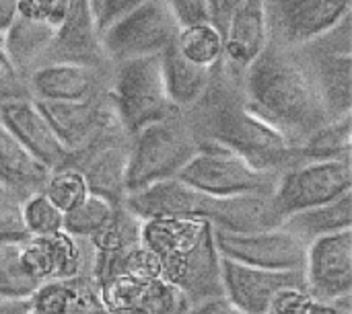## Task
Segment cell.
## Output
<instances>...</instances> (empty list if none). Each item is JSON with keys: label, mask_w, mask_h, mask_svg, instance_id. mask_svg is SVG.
I'll use <instances>...</instances> for the list:
<instances>
[{"label": "cell", "mask_w": 352, "mask_h": 314, "mask_svg": "<svg viewBox=\"0 0 352 314\" xmlns=\"http://www.w3.org/2000/svg\"><path fill=\"white\" fill-rule=\"evenodd\" d=\"M268 25L264 0H245L223 29V60L225 72L241 80L243 72L268 47Z\"/></svg>", "instance_id": "obj_21"}, {"label": "cell", "mask_w": 352, "mask_h": 314, "mask_svg": "<svg viewBox=\"0 0 352 314\" xmlns=\"http://www.w3.org/2000/svg\"><path fill=\"white\" fill-rule=\"evenodd\" d=\"M107 314H186L192 306L163 276L113 274L97 282Z\"/></svg>", "instance_id": "obj_12"}, {"label": "cell", "mask_w": 352, "mask_h": 314, "mask_svg": "<svg viewBox=\"0 0 352 314\" xmlns=\"http://www.w3.org/2000/svg\"><path fill=\"white\" fill-rule=\"evenodd\" d=\"M21 243H0V300H29L39 288L31 280L19 257Z\"/></svg>", "instance_id": "obj_33"}, {"label": "cell", "mask_w": 352, "mask_h": 314, "mask_svg": "<svg viewBox=\"0 0 352 314\" xmlns=\"http://www.w3.org/2000/svg\"><path fill=\"white\" fill-rule=\"evenodd\" d=\"M19 2L21 0H0V37L19 16Z\"/></svg>", "instance_id": "obj_43"}, {"label": "cell", "mask_w": 352, "mask_h": 314, "mask_svg": "<svg viewBox=\"0 0 352 314\" xmlns=\"http://www.w3.org/2000/svg\"><path fill=\"white\" fill-rule=\"evenodd\" d=\"M43 62H82L109 66L101 47V31L91 0H70L56 27L54 41Z\"/></svg>", "instance_id": "obj_20"}, {"label": "cell", "mask_w": 352, "mask_h": 314, "mask_svg": "<svg viewBox=\"0 0 352 314\" xmlns=\"http://www.w3.org/2000/svg\"><path fill=\"white\" fill-rule=\"evenodd\" d=\"M109 66L82 62H43L27 74V90L33 101L70 103L97 99L107 93Z\"/></svg>", "instance_id": "obj_14"}, {"label": "cell", "mask_w": 352, "mask_h": 314, "mask_svg": "<svg viewBox=\"0 0 352 314\" xmlns=\"http://www.w3.org/2000/svg\"><path fill=\"white\" fill-rule=\"evenodd\" d=\"M186 115L200 142L223 144L262 171L283 173L297 165L295 148L274 125L250 109L241 80L229 76L221 62L212 68L204 97Z\"/></svg>", "instance_id": "obj_1"}, {"label": "cell", "mask_w": 352, "mask_h": 314, "mask_svg": "<svg viewBox=\"0 0 352 314\" xmlns=\"http://www.w3.org/2000/svg\"><path fill=\"white\" fill-rule=\"evenodd\" d=\"M142 245L157 257L161 276L182 290L190 306L223 298L221 253L214 226L200 218H146Z\"/></svg>", "instance_id": "obj_3"}, {"label": "cell", "mask_w": 352, "mask_h": 314, "mask_svg": "<svg viewBox=\"0 0 352 314\" xmlns=\"http://www.w3.org/2000/svg\"><path fill=\"white\" fill-rule=\"evenodd\" d=\"M161 74L165 82V93L171 101V105L186 113L190 111L206 93L212 76V68H202L192 62H188L175 47H167L161 56Z\"/></svg>", "instance_id": "obj_24"}, {"label": "cell", "mask_w": 352, "mask_h": 314, "mask_svg": "<svg viewBox=\"0 0 352 314\" xmlns=\"http://www.w3.org/2000/svg\"><path fill=\"white\" fill-rule=\"evenodd\" d=\"M303 276L305 288L314 300L351 298L352 228L307 243Z\"/></svg>", "instance_id": "obj_16"}, {"label": "cell", "mask_w": 352, "mask_h": 314, "mask_svg": "<svg viewBox=\"0 0 352 314\" xmlns=\"http://www.w3.org/2000/svg\"><path fill=\"white\" fill-rule=\"evenodd\" d=\"M0 121L50 171L70 160L68 148L58 138L39 103L31 97L0 103Z\"/></svg>", "instance_id": "obj_18"}, {"label": "cell", "mask_w": 352, "mask_h": 314, "mask_svg": "<svg viewBox=\"0 0 352 314\" xmlns=\"http://www.w3.org/2000/svg\"><path fill=\"white\" fill-rule=\"evenodd\" d=\"M243 97L254 113L297 146L328 119L309 66L299 49L268 43L241 76Z\"/></svg>", "instance_id": "obj_2"}, {"label": "cell", "mask_w": 352, "mask_h": 314, "mask_svg": "<svg viewBox=\"0 0 352 314\" xmlns=\"http://www.w3.org/2000/svg\"><path fill=\"white\" fill-rule=\"evenodd\" d=\"M280 173L262 171L245 160L235 150L217 144L200 142L198 152L179 171L177 179L212 195H272Z\"/></svg>", "instance_id": "obj_7"}, {"label": "cell", "mask_w": 352, "mask_h": 314, "mask_svg": "<svg viewBox=\"0 0 352 314\" xmlns=\"http://www.w3.org/2000/svg\"><path fill=\"white\" fill-rule=\"evenodd\" d=\"M175 47L188 62L214 68L223 60V33L210 21L188 25L179 29Z\"/></svg>", "instance_id": "obj_30"}, {"label": "cell", "mask_w": 352, "mask_h": 314, "mask_svg": "<svg viewBox=\"0 0 352 314\" xmlns=\"http://www.w3.org/2000/svg\"><path fill=\"white\" fill-rule=\"evenodd\" d=\"M171 8L179 27L206 23L210 21V4L208 0H165Z\"/></svg>", "instance_id": "obj_39"}, {"label": "cell", "mask_w": 352, "mask_h": 314, "mask_svg": "<svg viewBox=\"0 0 352 314\" xmlns=\"http://www.w3.org/2000/svg\"><path fill=\"white\" fill-rule=\"evenodd\" d=\"M311 302L314 298L305 286H285L272 296L266 314H307Z\"/></svg>", "instance_id": "obj_37"}, {"label": "cell", "mask_w": 352, "mask_h": 314, "mask_svg": "<svg viewBox=\"0 0 352 314\" xmlns=\"http://www.w3.org/2000/svg\"><path fill=\"white\" fill-rule=\"evenodd\" d=\"M29 306L35 314H107L99 286L89 274L39 284Z\"/></svg>", "instance_id": "obj_23"}, {"label": "cell", "mask_w": 352, "mask_h": 314, "mask_svg": "<svg viewBox=\"0 0 352 314\" xmlns=\"http://www.w3.org/2000/svg\"><path fill=\"white\" fill-rule=\"evenodd\" d=\"M0 314H35L29 300H0Z\"/></svg>", "instance_id": "obj_44"}, {"label": "cell", "mask_w": 352, "mask_h": 314, "mask_svg": "<svg viewBox=\"0 0 352 314\" xmlns=\"http://www.w3.org/2000/svg\"><path fill=\"white\" fill-rule=\"evenodd\" d=\"M268 39L299 49L352 14V0H264Z\"/></svg>", "instance_id": "obj_11"}, {"label": "cell", "mask_w": 352, "mask_h": 314, "mask_svg": "<svg viewBox=\"0 0 352 314\" xmlns=\"http://www.w3.org/2000/svg\"><path fill=\"white\" fill-rule=\"evenodd\" d=\"M328 119L352 115V51L328 49L318 43L299 47Z\"/></svg>", "instance_id": "obj_22"}, {"label": "cell", "mask_w": 352, "mask_h": 314, "mask_svg": "<svg viewBox=\"0 0 352 314\" xmlns=\"http://www.w3.org/2000/svg\"><path fill=\"white\" fill-rule=\"evenodd\" d=\"M91 2H93V10L97 16L99 31H103L116 19H120L122 14L130 12L132 8H136L148 0H91Z\"/></svg>", "instance_id": "obj_40"}, {"label": "cell", "mask_w": 352, "mask_h": 314, "mask_svg": "<svg viewBox=\"0 0 352 314\" xmlns=\"http://www.w3.org/2000/svg\"><path fill=\"white\" fill-rule=\"evenodd\" d=\"M349 191H352L351 158H322L285 169L270 200L285 220L289 214L334 202Z\"/></svg>", "instance_id": "obj_9"}, {"label": "cell", "mask_w": 352, "mask_h": 314, "mask_svg": "<svg viewBox=\"0 0 352 314\" xmlns=\"http://www.w3.org/2000/svg\"><path fill=\"white\" fill-rule=\"evenodd\" d=\"M23 200L16 191L0 185V243H25L29 239Z\"/></svg>", "instance_id": "obj_35"}, {"label": "cell", "mask_w": 352, "mask_h": 314, "mask_svg": "<svg viewBox=\"0 0 352 314\" xmlns=\"http://www.w3.org/2000/svg\"><path fill=\"white\" fill-rule=\"evenodd\" d=\"M23 216L29 237H45L64 228V212L43 191H35L23 200Z\"/></svg>", "instance_id": "obj_34"}, {"label": "cell", "mask_w": 352, "mask_h": 314, "mask_svg": "<svg viewBox=\"0 0 352 314\" xmlns=\"http://www.w3.org/2000/svg\"><path fill=\"white\" fill-rule=\"evenodd\" d=\"M245 0H208L210 4V23L223 33L225 25L233 16V12L243 4Z\"/></svg>", "instance_id": "obj_41"}, {"label": "cell", "mask_w": 352, "mask_h": 314, "mask_svg": "<svg viewBox=\"0 0 352 314\" xmlns=\"http://www.w3.org/2000/svg\"><path fill=\"white\" fill-rule=\"evenodd\" d=\"M41 191L50 197V202L56 208H60L66 214L89 195V183L74 165L66 162L50 171L47 181Z\"/></svg>", "instance_id": "obj_32"}, {"label": "cell", "mask_w": 352, "mask_h": 314, "mask_svg": "<svg viewBox=\"0 0 352 314\" xmlns=\"http://www.w3.org/2000/svg\"><path fill=\"white\" fill-rule=\"evenodd\" d=\"M19 257L25 274L37 284L82 274L91 276L93 251L89 241L76 239L64 230L45 237H29L21 243Z\"/></svg>", "instance_id": "obj_15"}, {"label": "cell", "mask_w": 352, "mask_h": 314, "mask_svg": "<svg viewBox=\"0 0 352 314\" xmlns=\"http://www.w3.org/2000/svg\"><path fill=\"white\" fill-rule=\"evenodd\" d=\"M37 103L70 154L89 146L97 136H101L113 123H120L107 93L103 97L87 99V101H70V103L37 101Z\"/></svg>", "instance_id": "obj_19"}, {"label": "cell", "mask_w": 352, "mask_h": 314, "mask_svg": "<svg viewBox=\"0 0 352 314\" xmlns=\"http://www.w3.org/2000/svg\"><path fill=\"white\" fill-rule=\"evenodd\" d=\"M223 298L239 314H266L272 296L285 286H305L303 271H276L221 257Z\"/></svg>", "instance_id": "obj_17"}, {"label": "cell", "mask_w": 352, "mask_h": 314, "mask_svg": "<svg viewBox=\"0 0 352 314\" xmlns=\"http://www.w3.org/2000/svg\"><path fill=\"white\" fill-rule=\"evenodd\" d=\"M130 156V134L113 123L89 146L70 154L74 165L87 179L89 191L109 197L116 204L126 200V169Z\"/></svg>", "instance_id": "obj_13"}, {"label": "cell", "mask_w": 352, "mask_h": 314, "mask_svg": "<svg viewBox=\"0 0 352 314\" xmlns=\"http://www.w3.org/2000/svg\"><path fill=\"white\" fill-rule=\"evenodd\" d=\"M214 241L221 257L276 271H303L307 243L283 224L260 230H221L214 228Z\"/></svg>", "instance_id": "obj_10"}, {"label": "cell", "mask_w": 352, "mask_h": 314, "mask_svg": "<svg viewBox=\"0 0 352 314\" xmlns=\"http://www.w3.org/2000/svg\"><path fill=\"white\" fill-rule=\"evenodd\" d=\"M179 29L165 0H148L107 25L101 31V47L109 64L161 56L175 43Z\"/></svg>", "instance_id": "obj_8"}, {"label": "cell", "mask_w": 352, "mask_h": 314, "mask_svg": "<svg viewBox=\"0 0 352 314\" xmlns=\"http://www.w3.org/2000/svg\"><path fill=\"white\" fill-rule=\"evenodd\" d=\"M124 204L142 220L165 216L200 218L221 230L245 232L283 224V218L268 195H212L179 181L177 177L128 193Z\"/></svg>", "instance_id": "obj_4"}, {"label": "cell", "mask_w": 352, "mask_h": 314, "mask_svg": "<svg viewBox=\"0 0 352 314\" xmlns=\"http://www.w3.org/2000/svg\"><path fill=\"white\" fill-rule=\"evenodd\" d=\"M307 314H351V298H340V300H314Z\"/></svg>", "instance_id": "obj_42"}, {"label": "cell", "mask_w": 352, "mask_h": 314, "mask_svg": "<svg viewBox=\"0 0 352 314\" xmlns=\"http://www.w3.org/2000/svg\"><path fill=\"white\" fill-rule=\"evenodd\" d=\"M70 0H21L19 14L58 27L68 10Z\"/></svg>", "instance_id": "obj_38"}, {"label": "cell", "mask_w": 352, "mask_h": 314, "mask_svg": "<svg viewBox=\"0 0 352 314\" xmlns=\"http://www.w3.org/2000/svg\"><path fill=\"white\" fill-rule=\"evenodd\" d=\"M50 169L39 162L0 121V185L27 197L41 191Z\"/></svg>", "instance_id": "obj_25"}, {"label": "cell", "mask_w": 352, "mask_h": 314, "mask_svg": "<svg viewBox=\"0 0 352 314\" xmlns=\"http://www.w3.org/2000/svg\"><path fill=\"white\" fill-rule=\"evenodd\" d=\"M118 206L120 204L111 202L109 197L89 191V195L78 206H74L70 212L64 214V228L62 230L76 237V239H89L113 216Z\"/></svg>", "instance_id": "obj_31"}, {"label": "cell", "mask_w": 352, "mask_h": 314, "mask_svg": "<svg viewBox=\"0 0 352 314\" xmlns=\"http://www.w3.org/2000/svg\"><path fill=\"white\" fill-rule=\"evenodd\" d=\"M198 148L200 138L182 111L144 125L130 136L126 195L177 177Z\"/></svg>", "instance_id": "obj_5"}, {"label": "cell", "mask_w": 352, "mask_h": 314, "mask_svg": "<svg viewBox=\"0 0 352 314\" xmlns=\"http://www.w3.org/2000/svg\"><path fill=\"white\" fill-rule=\"evenodd\" d=\"M29 97L27 90V78L25 74L14 66L10 56L6 53L2 41H0V103L10 99Z\"/></svg>", "instance_id": "obj_36"}, {"label": "cell", "mask_w": 352, "mask_h": 314, "mask_svg": "<svg viewBox=\"0 0 352 314\" xmlns=\"http://www.w3.org/2000/svg\"><path fill=\"white\" fill-rule=\"evenodd\" d=\"M107 97L120 125L130 136L148 123L177 113L165 93L159 56L111 64Z\"/></svg>", "instance_id": "obj_6"}, {"label": "cell", "mask_w": 352, "mask_h": 314, "mask_svg": "<svg viewBox=\"0 0 352 314\" xmlns=\"http://www.w3.org/2000/svg\"><path fill=\"white\" fill-rule=\"evenodd\" d=\"M297 165L322 158H351L352 115L326 121L297 146Z\"/></svg>", "instance_id": "obj_29"}, {"label": "cell", "mask_w": 352, "mask_h": 314, "mask_svg": "<svg viewBox=\"0 0 352 314\" xmlns=\"http://www.w3.org/2000/svg\"><path fill=\"white\" fill-rule=\"evenodd\" d=\"M56 35V27L41 23V21H33L27 16H16L14 23L2 33L0 41L6 49V53L10 56V60L14 62V66L25 74L37 68L39 64H43L50 45L54 41Z\"/></svg>", "instance_id": "obj_26"}, {"label": "cell", "mask_w": 352, "mask_h": 314, "mask_svg": "<svg viewBox=\"0 0 352 314\" xmlns=\"http://www.w3.org/2000/svg\"><path fill=\"white\" fill-rule=\"evenodd\" d=\"M283 226L301 237L305 243H311L314 239L326 234L349 230L352 228V191L340 195L334 202L289 214L283 220Z\"/></svg>", "instance_id": "obj_27"}, {"label": "cell", "mask_w": 352, "mask_h": 314, "mask_svg": "<svg viewBox=\"0 0 352 314\" xmlns=\"http://www.w3.org/2000/svg\"><path fill=\"white\" fill-rule=\"evenodd\" d=\"M140 230H142V218L136 216L126 204H120L113 212V216L87 241L93 251V263L111 259L140 243Z\"/></svg>", "instance_id": "obj_28"}]
</instances>
